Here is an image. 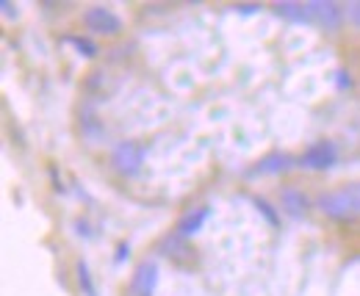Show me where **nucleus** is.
<instances>
[{
	"label": "nucleus",
	"instance_id": "8",
	"mask_svg": "<svg viewBox=\"0 0 360 296\" xmlns=\"http://www.w3.org/2000/svg\"><path fill=\"white\" fill-rule=\"evenodd\" d=\"M291 167V155L285 153H271L264 161H258V167L252 169V174H277V172H285Z\"/></svg>",
	"mask_w": 360,
	"mask_h": 296
},
{
	"label": "nucleus",
	"instance_id": "9",
	"mask_svg": "<svg viewBox=\"0 0 360 296\" xmlns=\"http://www.w3.org/2000/svg\"><path fill=\"white\" fill-rule=\"evenodd\" d=\"M274 11L285 20H294V22H311V11H308V3H277Z\"/></svg>",
	"mask_w": 360,
	"mask_h": 296
},
{
	"label": "nucleus",
	"instance_id": "5",
	"mask_svg": "<svg viewBox=\"0 0 360 296\" xmlns=\"http://www.w3.org/2000/svg\"><path fill=\"white\" fill-rule=\"evenodd\" d=\"M308 11H311V22H316L324 31H335L344 20L341 6L333 0H314V3H308Z\"/></svg>",
	"mask_w": 360,
	"mask_h": 296
},
{
	"label": "nucleus",
	"instance_id": "3",
	"mask_svg": "<svg viewBox=\"0 0 360 296\" xmlns=\"http://www.w3.org/2000/svg\"><path fill=\"white\" fill-rule=\"evenodd\" d=\"M84 25L89 28L91 34H100V37H114V34L122 31V20L111 8H105V6H91V8H86Z\"/></svg>",
	"mask_w": 360,
	"mask_h": 296
},
{
	"label": "nucleus",
	"instance_id": "2",
	"mask_svg": "<svg viewBox=\"0 0 360 296\" xmlns=\"http://www.w3.org/2000/svg\"><path fill=\"white\" fill-rule=\"evenodd\" d=\"M144 158H147V153H144V147L139 141H120L114 147V153H111L114 169L120 174H125V177H136L144 167Z\"/></svg>",
	"mask_w": 360,
	"mask_h": 296
},
{
	"label": "nucleus",
	"instance_id": "1",
	"mask_svg": "<svg viewBox=\"0 0 360 296\" xmlns=\"http://www.w3.org/2000/svg\"><path fill=\"white\" fill-rule=\"evenodd\" d=\"M316 208L335 219V221H352L360 216V191L355 188H338V191H330V194H321Z\"/></svg>",
	"mask_w": 360,
	"mask_h": 296
},
{
	"label": "nucleus",
	"instance_id": "12",
	"mask_svg": "<svg viewBox=\"0 0 360 296\" xmlns=\"http://www.w3.org/2000/svg\"><path fill=\"white\" fill-rule=\"evenodd\" d=\"M67 42L72 44L81 56H86V58H91V56L97 53V44L91 42V39H84V37H67Z\"/></svg>",
	"mask_w": 360,
	"mask_h": 296
},
{
	"label": "nucleus",
	"instance_id": "6",
	"mask_svg": "<svg viewBox=\"0 0 360 296\" xmlns=\"http://www.w3.org/2000/svg\"><path fill=\"white\" fill-rule=\"evenodd\" d=\"M155 285H158V263L155 260H141L134 271V288L136 296H153L155 294Z\"/></svg>",
	"mask_w": 360,
	"mask_h": 296
},
{
	"label": "nucleus",
	"instance_id": "14",
	"mask_svg": "<svg viewBox=\"0 0 360 296\" xmlns=\"http://www.w3.org/2000/svg\"><path fill=\"white\" fill-rule=\"evenodd\" d=\"M349 20L360 25V3H349Z\"/></svg>",
	"mask_w": 360,
	"mask_h": 296
},
{
	"label": "nucleus",
	"instance_id": "4",
	"mask_svg": "<svg viewBox=\"0 0 360 296\" xmlns=\"http://www.w3.org/2000/svg\"><path fill=\"white\" fill-rule=\"evenodd\" d=\"M335 161H338V147H335L333 141H316V144H311V147L302 153L300 167L319 172V169L335 167Z\"/></svg>",
	"mask_w": 360,
	"mask_h": 296
},
{
	"label": "nucleus",
	"instance_id": "11",
	"mask_svg": "<svg viewBox=\"0 0 360 296\" xmlns=\"http://www.w3.org/2000/svg\"><path fill=\"white\" fill-rule=\"evenodd\" d=\"M75 274H78V285H81V291H84L86 296H97L94 280H91V271L84 260H78V263H75Z\"/></svg>",
	"mask_w": 360,
	"mask_h": 296
},
{
	"label": "nucleus",
	"instance_id": "13",
	"mask_svg": "<svg viewBox=\"0 0 360 296\" xmlns=\"http://www.w3.org/2000/svg\"><path fill=\"white\" fill-rule=\"evenodd\" d=\"M255 205H258V211L266 216V221H269L271 227H277V213L271 211V205L266 202V200H255Z\"/></svg>",
	"mask_w": 360,
	"mask_h": 296
},
{
	"label": "nucleus",
	"instance_id": "7",
	"mask_svg": "<svg viewBox=\"0 0 360 296\" xmlns=\"http://www.w3.org/2000/svg\"><path fill=\"white\" fill-rule=\"evenodd\" d=\"M208 216H211V208H208V205H202V208H194V211H188L186 216H180V221H178V236L188 238V236L200 233Z\"/></svg>",
	"mask_w": 360,
	"mask_h": 296
},
{
	"label": "nucleus",
	"instance_id": "15",
	"mask_svg": "<svg viewBox=\"0 0 360 296\" xmlns=\"http://www.w3.org/2000/svg\"><path fill=\"white\" fill-rule=\"evenodd\" d=\"M0 8H3V14H6V17H14V14H17V11H14V3H8V0H3V3H0Z\"/></svg>",
	"mask_w": 360,
	"mask_h": 296
},
{
	"label": "nucleus",
	"instance_id": "10",
	"mask_svg": "<svg viewBox=\"0 0 360 296\" xmlns=\"http://www.w3.org/2000/svg\"><path fill=\"white\" fill-rule=\"evenodd\" d=\"M283 208L291 213V216H302V213L308 211V197L302 194V191H297V188H283Z\"/></svg>",
	"mask_w": 360,
	"mask_h": 296
},
{
	"label": "nucleus",
	"instance_id": "16",
	"mask_svg": "<svg viewBox=\"0 0 360 296\" xmlns=\"http://www.w3.org/2000/svg\"><path fill=\"white\" fill-rule=\"evenodd\" d=\"M358 191H360V186H358Z\"/></svg>",
	"mask_w": 360,
	"mask_h": 296
}]
</instances>
